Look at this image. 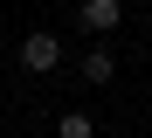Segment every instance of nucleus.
<instances>
[{
  "instance_id": "f257e3e1",
  "label": "nucleus",
  "mask_w": 152,
  "mask_h": 138,
  "mask_svg": "<svg viewBox=\"0 0 152 138\" xmlns=\"http://www.w3.org/2000/svg\"><path fill=\"white\" fill-rule=\"evenodd\" d=\"M21 62H28L35 76H48V69L62 62V42H56V35H28V42H21Z\"/></svg>"
},
{
  "instance_id": "20e7f679",
  "label": "nucleus",
  "mask_w": 152,
  "mask_h": 138,
  "mask_svg": "<svg viewBox=\"0 0 152 138\" xmlns=\"http://www.w3.org/2000/svg\"><path fill=\"white\" fill-rule=\"evenodd\" d=\"M56 138H97V124H90V118H83V110H69V118H62V124H56Z\"/></svg>"
},
{
  "instance_id": "7ed1b4c3",
  "label": "nucleus",
  "mask_w": 152,
  "mask_h": 138,
  "mask_svg": "<svg viewBox=\"0 0 152 138\" xmlns=\"http://www.w3.org/2000/svg\"><path fill=\"white\" fill-rule=\"evenodd\" d=\"M83 76H90V83H111V76H118V62H111L104 48H90V55H83Z\"/></svg>"
},
{
  "instance_id": "f03ea898",
  "label": "nucleus",
  "mask_w": 152,
  "mask_h": 138,
  "mask_svg": "<svg viewBox=\"0 0 152 138\" xmlns=\"http://www.w3.org/2000/svg\"><path fill=\"white\" fill-rule=\"evenodd\" d=\"M118 14H124V0H83V28H90V35L118 28Z\"/></svg>"
}]
</instances>
